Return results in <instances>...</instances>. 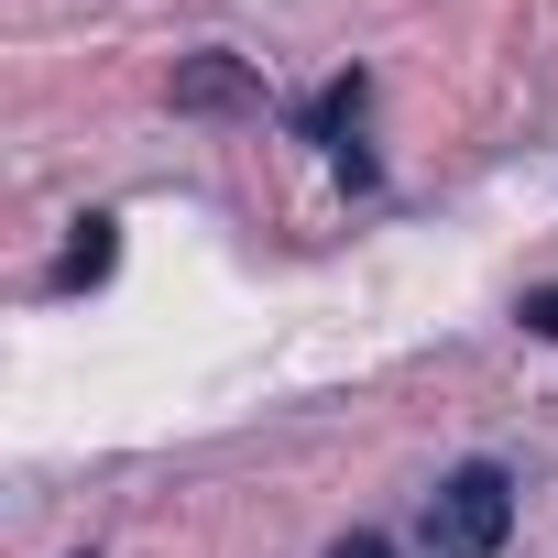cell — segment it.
<instances>
[{"label":"cell","instance_id":"6da1fadb","mask_svg":"<svg viewBox=\"0 0 558 558\" xmlns=\"http://www.w3.org/2000/svg\"><path fill=\"white\" fill-rule=\"evenodd\" d=\"M504 536H514V482H504L493 460L449 471L438 504H427V547H438V558H493Z\"/></svg>","mask_w":558,"mask_h":558},{"label":"cell","instance_id":"7a4b0ae2","mask_svg":"<svg viewBox=\"0 0 558 558\" xmlns=\"http://www.w3.org/2000/svg\"><path fill=\"white\" fill-rule=\"evenodd\" d=\"M110 219H77V241H66V263H56V286H99V274H110Z\"/></svg>","mask_w":558,"mask_h":558},{"label":"cell","instance_id":"3957f363","mask_svg":"<svg viewBox=\"0 0 558 558\" xmlns=\"http://www.w3.org/2000/svg\"><path fill=\"white\" fill-rule=\"evenodd\" d=\"M175 99H197V110H208V99H241V66H186Z\"/></svg>","mask_w":558,"mask_h":558},{"label":"cell","instance_id":"277c9868","mask_svg":"<svg viewBox=\"0 0 558 558\" xmlns=\"http://www.w3.org/2000/svg\"><path fill=\"white\" fill-rule=\"evenodd\" d=\"M525 329H536V340H558V286H536V296H525Z\"/></svg>","mask_w":558,"mask_h":558},{"label":"cell","instance_id":"5b68a950","mask_svg":"<svg viewBox=\"0 0 558 558\" xmlns=\"http://www.w3.org/2000/svg\"><path fill=\"white\" fill-rule=\"evenodd\" d=\"M329 558H395V547H384V536H340Z\"/></svg>","mask_w":558,"mask_h":558}]
</instances>
